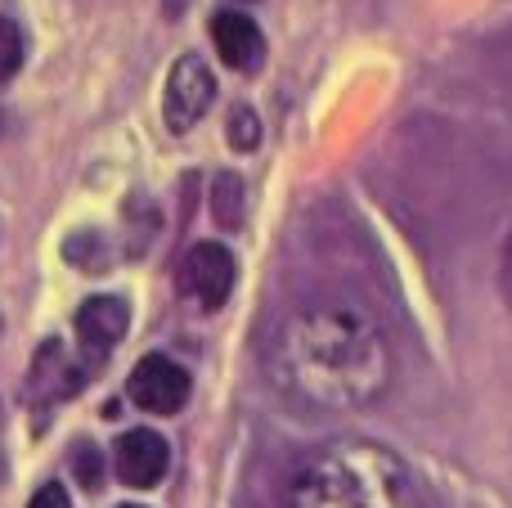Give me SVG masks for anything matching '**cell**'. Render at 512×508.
Segmentation results:
<instances>
[{"label": "cell", "instance_id": "6da1fadb", "mask_svg": "<svg viewBox=\"0 0 512 508\" xmlns=\"http://www.w3.org/2000/svg\"><path fill=\"white\" fill-rule=\"evenodd\" d=\"M265 369L292 401L364 410L391 387V347L355 306H301L274 329Z\"/></svg>", "mask_w": 512, "mask_h": 508}, {"label": "cell", "instance_id": "7a4b0ae2", "mask_svg": "<svg viewBox=\"0 0 512 508\" xmlns=\"http://www.w3.org/2000/svg\"><path fill=\"white\" fill-rule=\"evenodd\" d=\"M288 508H418V491L396 450L369 437H337L297 468Z\"/></svg>", "mask_w": 512, "mask_h": 508}, {"label": "cell", "instance_id": "3957f363", "mask_svg": "<svg viewBox=\"0 0 512 508\" xmlns=\"http://www.w3.org/2000/svg\"><path fill=\"white\" fill-rule=\"evenodd\" d=\"M212 99H216V77H212V68H207L198 54H180V59L171 63L167 95H162V117H167V126H171L176 135L194 131V126L207 117Z\"/></svg>", "mask_w": 512, "mask_h": 508}, {"label": "cell", "instance_id": "277c9868", "mask_svg": "<svg viewBox=\"0 0 512 508\" xmlns=\"http://www.w3.org/2000/svg\"><path fill=\"white\" fill-rule=\"evenodd\" d=\"M234 279H239V266H234V252L225 243H194V248L180 257L176 270V284L189 302L207 306H225V297L234 293Z\"/></svg>", "mask_w": 512, "mask_h": 508}, {"label": "cell", "instance_id": "5b68a950", "mask_svg": "<svg viewBox=\"0 0 512 508\" xmlns=\"http://www.w3.org/2000/svg\"><path fill=\"white\" fill-rule=\"evenodd\" d=\"M189 392H194L189 369L176 365L171 356H144L140 365L131 369V378H126L131 405H140V410H149V414H180L189 405Z\"/></svg>", "mask_w": 512, "mask_h": 508}, {"label": "cell", "instance_id": "8992f818", "mask_svg": "<svg viewBox=\"0 0 512 508\" xmlns=\"http://www.w3.org/2000/svg\"><path fill=\"white\" fill-rule=\"evenodd\" d=\"M72 324H77V342L86 347V356L104 360L108 351L126 338V329H131V306H126V297H117V293H99V297H90V302L77 306Z\"/></svg>", "mask_w": 512, "mask_h": 508}, {"label": "cell", "instance_id": "52a82bcc", "mask_svg": "<svg viewBox=\"0 0 512 508\" xmlns=\"http://www.w3.org/2000/svg\"><path fill=\"white\" fill-rule=\"evenodd\" d=\"M171 468V446L149 428H135L117 441V477L135 491H153Z\"/></svg>", "mask_w": 512, "mask_h": 508}, {"label": "cell", "instance_id": "ba28073f", "mask_svg": "<svg viewBox=\"0 0 512 508\" xmlns=\"http://www.w3.org/2000/svg\"><path fill=\"white\" fill-rule=\"evenodd\" d=\"M212 45L225 68H234V72H256L265 59L261 27H256L248 14H239V9H221V14L212 18Z\"/></svg>", "mask_w": 512, "mask_h": 508}, {"label": "cell", "instance_id": "9c48e42d", "mask_svg": "<svg viewBox=\"0 0 512 508\" xmlns=\"http://www.w3.org/2000/svg\"><path fill=\"white\" fill-rule=\"evenodd\" d=\"M86 374L90 369H81V365H72L68 360L63 342H45V347L36 351V360H32V378H27V387L36 392V401L41 405H54V401H63V396L77 392V387L86 383Z\"/></svg>", "mask_w": 512, "mask_h": 508}, {"label": "cell", "instance_id": "30bf717a", "mask_svg": "<svg viewBox=\"0 0 512 508\" xmlns=\"http://www.w3.org/2000/svg\"><path fill=\"white\" fill-rule=\"evenodd\" d=\"M212 212H216V225L221 230H234L243 221V185L239 176H221L212 189Z\"/></svg>", "mask_w": 512, "mask_h": 508}, {"label": "cell", "instance_id": "8fae6325", "mask_svg": "<svg viewBox=\"0 0 512 508\" xmlns=\"http://www.w3.org/2000/svg\"><path fill=\"white\" fill-rule=\"evenodd\" d=\"M23 54H27L23 27H18L14 18L0 14V81H9L18 68H23Z\"/></svg>", "mask_w": 512, "mask_h": 508}, {"label": "cell", "instance_id": "7c38bea8", "mask_svg": "<svg viewBox=\"0 0 512 508\" xmlns=\"http://www.w3.org/2000/svg\"><path fill=\"white\" fill-rule=\"evenodd\" d=\"M256 140H261V122H256L252 108H239V113L230 117V144L234 149H243V153H252Z\"/></svg>", "mask_w": 512, "mask_h": 508}, {"label": "cell", "instance_id": "4fadbf2b", "mask_svg": "<svg viewBox=\"0 0 512 508\" xmlns=\"http://www.w3.org/2000/svg\"><path fill=\"white\" fill-rule=\"evenodd\" d=\"M27 508H72V500H68V491H63L59 482H45L41 491L27 500Z\"/></svg>", "mask_w": 512, "mask_h": 508}, {"label": "cell", "instance_id": "5bb4252c", "mask_svg": "<svg viewBox=\"0 0 512 508\" xmlns=\"http://www.w3.org/2000/svg\"><path fill=\"white\" fill-rule=\"evenodd\" d=\"M77 468H81V486H86V491H95V486H99V459H95V450L81 446L77 450Z\"/></svg>", "mask_w": 512, "mask_h": 508}, {"label": "cell", "instance_id": "9a60e30c", "mask_svg": "<svg viewBox=\"0 0 512 508\" xmlns=\"http://www.w3.org/2000/svg\"><path fill=\"white\" fill-rule=\"evenodd\" d=\"M499 293H504V302L512 306V230L504 239V257H499Z\"/></svg>", "mask_w": 512, "mask_h": 508}, {"label": "cell", "instance_id": "2e32d148", "mask_svg": "<svg viewBox=\"0 0 512 508\" xmlns=\"http://www.w3.org/2000/svg\"><path fill=\"white\" fill-rule=\"evenodd\" d=\"M0 482H5V455H0Z\"/></svg>", "mask_w": 512, "mask_h": 508}, {"label": "cell", "instance_id": "e0dca14e", "mask_svg": "<svg viewBox=\"0 0 512 508\" xmlns=\"http://www.w3.org/2000/svg\"><path fill=\"white\" fill-rule=\"evenodd\" d=\"M122 508H140V504H122Z\"/></svg>", "mask_w": 512, "mask_h": 508}, {"label": "cell", "instance_id": "ac0fdd59", "mask_svg": "<svg viewBox=\"0 0 512 508\" xmlns=\"http://www.w3.org/2000/svg\"><path fill=\"white\" fill-rule=\"evenodd\" d=\"M0 329H5V324H0Z\"/></svg>", "mask_w": 512, "mask_h": 508}]
</instances>
